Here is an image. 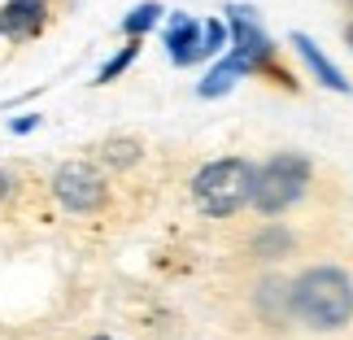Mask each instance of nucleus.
I'll return each instance as SVG.
<instances>
[{"label":"nucleus","mask_w":353,"mask_h":340,"mask_svg":"<svg viewBox=\"0 0 353 340\" xmlns=\"http://www.w3.org/2000/svg\"><path fill=\"white\" fill-rule=\"evenodd\" d=\"M292 249V236L283 227H266L262 236H257V253H266V257H275V253H288Z\"/></svg>","instance_id":"nucleus-14"},{"label":"nucleus","mask_w":353,"mask_h":340,"mask_svg":"<svg viewBox=\"0 0 353 340\" xmlns=\"http://www.w3.org/2000/svg\"><path fill=\"white\" fill-rule=\"evenodd\" d=\"M244 74H253V70H249V61H244L240 52L232 48V52H227V57H223V61H219V66H214V70H210V74L196 83V97L219 101V97H227V92H232V88L240 83Z\"/></svg>","instance_id":"nucleus-8"},{"label":"nucleus","mask_w":353,"mask_h":340,"mask_svg":"<svg viewBox=\"0 0 353 340\" xmlns=\"http://www.w3.org/2000/svg\"><path fill=\"white\" fill-rule=\"evenodd\" d=\"M223 48H227V22H201V57H214Z\"/></svg>","instance_id":"nucleus-13"},{"label":"nucleus","mask_w":353,"mask_h":340,"mask_svg":"<svg viewBox=\"0 0 353 340\" xmlns=\"http://www.w3.org/2000/svg\"><path fill=\"white\" fill-rule=\"evenodd\" d=\"M292 52H296V57H301V61L310 66V74H314L323 88H332V92H349V79H345L341 70H336V66H332L327 57H323V48H319L310 35L292 31Z\"/></svg>","instance_id":"nucleus-9"},{"label":"nucleus","mask_w":353,"mask_h":340,"mask_svg":"<svg viewBox=\"0 0 353 340\" xmlns=\"http://www.w3.org/2000/svg\"><path fill=\"white\" fill-rule=\"evenodd\" d=\"M288 310L314 332H341L353 319V279L341 266H310L292 283Z\"/></svg>","instance_id":"nucleus-1"},{"label":"nucleus","mask_w":353,"mask_h":340,"mask_svg":"<svg viewBox=\"0 0 353 340\" xmlns=\"http://www.w3.org/2000/svg\"><path fill=\"white\" fill-rule=\"evenodd\" d=\"M345 44H349V48H353V22H349V26H345Z\"/></svg>","instance_id":"nucleus-17"},{"label":"nucleus","mask_w":353,"mask_h":340,"mask_svg":"<svg viewBox=\"0 0 353 340\" xmlns=\"http://www.w3.org/2000/svg\"><path fill=\"white\" fill-rule=\"evenodd\" d=\"M9 192H13V179H9V174H5V170H0V201H5Z\"/></svg>","instance_id":"nucleus-16"},{"label":"nucleus","mask_w":353,"mask_h":340,"mask_svg":"<svg viewBox=\"0 0 353 340\" xmlns=\"http://www.w3.org/2000/svg\"><path fill=\"white\" fill-rule=\"evenodd\" d=\"M227 22H232V48L240 52L244 61H249V70H253V74L275 79L283 92H296V79L283 70L279 48L270 44V35L262 31V26H257L253 9H249V5H232V9H227Z\"/></svg>","instance_id":"nucleus-4"},{"label":"nucleus","mask_w":353,"mask_h":340,"mask_svg":"<svg viewBox=\"0 0 353 340\" xmlns=\"http://www.w3.org/2000/svg\"><path fill=\"white\" fill-rule=\"evenodd\" d=\"M349 5H353V0H349Z\"/></svg>","instance_id":"nucleus-19"},{"label":"nucleus","mask_w":353,"mask_h":340,"mask_svg":"<svg viewBox=\"0 0 353 340\" xmlns=\"http://www.w3.org/2000/svg\"><path fill=\"white\" fill-rule=\"evenodd\" d=\"M161 13H166V9H161V0H140V5L122 18V35H127V39H144L161 22Z\"/></svg>","instance_id":"nucleus-10"},{"label":"nucleus","mask_w":353,"mask_h":340,"mask_svg":"<svg viewBox=\"0 0 353 340\" xmlns=\"http://www.w3.org/2000/svg\"><path fill=\"white\" fill-rule=\"evenodd\" d=\"M35 127H39V114H22V118H13V122H9V131H13V135H26V131H35Z\"/></svg>","instance_id":"nucleus-15"},{"label":"nucleus","mask_w":353,"mask_h":340,"mask_svg":"<svg viewBox=\"0 0 353 340\" xmlns=\"http://www.w3.org/2000/svg\"><path fill=\"white\" fill-rule=\"evenodd\" d=\"M52 22V0H5L0 5V39L9 44H31Z\"/></svg>","instance_id":"nucleus-6"},{"label":"nucleus","mask_w":353,"mask_h":340,"mask_svg":"<svg viewBox=\"0 0 353 340\" xmlns=\"http://www.w3.org/2000/svg\"><path fill=\"white\" fill-rule=\"evenodd\" d=\"M253 188H257V166L249 157H219L196 170L192 201L210 219H232L244 206H253Z\"/></svg>","instance_id":"nucleus-2"},{"label":"nucleus","mask_w":353,"mask_h":340,"mask_svg":"<svg viewBox=\"0 0 353 340\" xmlns=\"http://www.w3.org/2000/svg\"><path fill=\"white\" fill-rule=\"evenodd\" d=\"M140 153H144V144L131 140V135H114V140L101 144V161H105V166H114V170L135 166V161H140Z\"/></svg>","instance_id":"nucleus-11"},{"label":"nucleus","mask_w":353,"mask_h":340,"mask_svg":"<svg viewBox=\"0 0 353 340\" xmlns=\"http://www.w3.org/2000/svg\"><path fill=\"white\" fill-rule=\"evenodd\" d=\"M310 188V157L301 153H270L266 166H257V188H253V210L275 219L292 210Z\"/></svg>","instance_id":"nucleus-3"},{"label":"nucleus","mask_w":353,"mask_h":340,"mask_svg":"<svg viewBox=\"0 0 353 340\" xmlns=\"http://www.w3.org/2000/svg\"><path fill=\"white\" fill-rule=\"evenodd\" d=\"M52 197L70 214H97L105 206V197H110V188H105V174L97 161L74 157L65 166H57V174H52Z\"/></svg>","instance_id":"nucleus-5"},{"label":"nucleus","mask_w":353,"mask_h":340,"mask_svg":"<svg viewBox=\"0 0 353 340\" xmlns=\"http://www.w3.org/2000/svg\"><path fill=\"white\" fill-rule=\"evenodd\" d=\"M135 57H140V39H127V44H122V48L114 52V57H110V61H105L101 70H97V88H110L114 79H122V74L131 70V61H135Z\"/></svg>","instance_id":"nucleus-12"},{"label":"nucleus","mask_w":353,"mask_h":340,"mask_svg":"<svg viewBox=\"0 0 353 340\" xmlns=\"http://www.w3.org/2000/svg\"><path fill=\"white\" fill-rule=\"evenodd\" d=\"M92 340H114V336H92Z\"/></svg>","instance_id":"nucleus-18"},{"label":"nucleus","mask_w":353,"mask_h":340,"mask_svg":"<svg viewBox=\"0 0 353 340\" xmlns=\"http://www.w3.org/2000/svg\"><path fill=\"white\" fill-rule=\"evenodd\" d=\"M166 52L174 66H192L201 61V22L188 13H170L166 22Z\"/></svg>","instance_id":"nucleus-7"}]
</instances>
